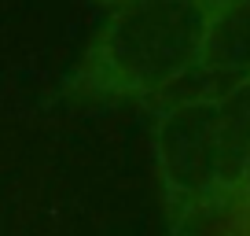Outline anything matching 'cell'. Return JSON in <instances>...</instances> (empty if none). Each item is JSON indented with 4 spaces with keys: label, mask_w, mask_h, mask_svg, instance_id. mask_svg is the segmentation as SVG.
Masks as SVG:
<instances>
[{
    "label": "cell",
    "mask_w": 250,
    "mask_h": 236,
    "mask_svg": "<svg viewBox=\"0 0 250 236\" xmlns=\"http://www.w3.org/2000/svg\"><path fill=\"white\" fill-rule=\"evenodd\" d=\"M221 0H129L110 11L81 55L70 93L155 96L191 74Z\"/></svg>",
    "instance_id": "obj_1"
},
{
    "label": "cell",
    "mask_w": 250,
    "mask_h": 236,
    "mask_svg": "<svg viewBox=\"0 0 250 236\" xmlns=\"http://www.w3.org/2000/svg\"><path fill=\"white\" fill-rule=\"evenodd\" d=\"M155 163L177 218L221 196V100L188 96L158 111Z\"/></svg>",
    "instance_id": "obj_2"
},
{
    "label": "cell",
    "mask_w": 250,
    "mask_h": 236,
    "mask_svg": "<svg viewBox=\"0 0 250 236\" xmlns=\"http://www.w3.org/2000/svg\"><path fill=\"white\" fill-rule=\"evenodd\" d=\"M199 96H225L250 81V0H221L191 67Z\"/></svg>",
    "instance_id": "obj_3"
},
{
    "label": "cell",
    "mask_w": 250,
    "mask_h": 236,
    "mask_svg": "<svg viewBox=\"0 0 250 236\" xmlns=\"http://www.w3.org/2000/svg\"><path fill=\"white\" fill-rule=\"evenodd\" d=\"M221 100V196L243 185V166L250 155V81L235 85Z\"/></svg>",
    "instance_id": "obj_4"
},
{
    "label": "cell",
    "mask_w": 250,
    "mask_h": 236,
    "mask_svg": "<svg viewBox=\"0 0 250 236\" xmlns=\"http://www.w3.org/2000/svg\"><path fill=\"white\" fill-rule=\"evenodd\" d=\"M239 192H243V199L250 203V155H247V166H243V185H239Z\"/></svg>",
    "instance_id": "obj_5"
},
{
    "label": "cell",
    "mask_w": 250,
    "mask_h": 236,
    "mask_svg": "<svg viewBox=\"0 0 250 236\" xmlns=\"http://www.w3.org/2000/svg\"><path fill=\"white\" fill-rule=\"evenodd\" d=\"M96 4H103V8H122V4H129V0H96Z\"/></svg>",
    "instance_id": "obj_6"
}]
</instances>
